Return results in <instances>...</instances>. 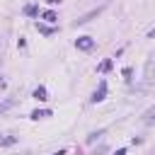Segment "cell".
<instances>
[{
	"label": "cell",
	"instance_id": "obj_1",
	"mask_svg": "<svg viewBox=\"0 0 155 155\" xmlns=\"http://www.w3.org/2000/svg\"><path fill=\"white\" fill-rule=\"evenodd\" d=\"M145 80L148 82H155V51L148 56V61H145Z\"/></svg>",
	"mask_w": 155,
	"mask_h": 155
},
{
	"label": "cell",
	"instance_id": "obj_2",
	"mask_svg": "<svg viewBox=\"0 0 155 155\" xmlns=\"http://www.w3.org/2000/svg\"><path fill=\"white\" fill-rule=\"evenodd\" d=\"M102 10H104V7H94V10H90L87 15H82V17H80V19L75 22V27H80V24H87V22H90V19H94V17H97V15L102 12Z\"/></svg>",
	"mask_w": 155,
	"mask_h": 155
},
{
	"label": "cell",
	"instance_id": "obj_3",
	"mask_svg": "<svg viewBox=\"0 0 155 155\" xmlns=\"http://www.w3.org/2000/svg\"><path fill=\"white\" fill-rule=\"evenodd\" d=\"M75 46H78V48H82V51H90V48L94 46V41H92L90 36H80V39L75 41Z\"/></svg>",
	"mask_w": 155,
	"mask_h": 155
},
{
	"label": "cell",
	"instance_id": "obj_4",
	"mask_svg": "<svg viewBox=\"0 0 155 155\" xmlns=\"http://www.w3.org/2000/svg\"><path fill=\"white\" fill-rule=\"evenodd\" d=\"M104 94H107V82L102 80V82H99V90H94V94H92V102H102Z\"/></svg>",
	"mask_w": 155,
	"mask_h": 155
},
{
	"label": "cell",
	"instance_id": "obj_5",
	"mask_svg": "<svg viewBox=\"0 0 155 155\" xmlns=\"http://www.w3.org/2000/svg\"><path fill=\"white\" fill-rule=\"evenodd\" d=\"M34 99H39V102H46V99H48V92H46V87H36V90H34Z\"/></svg>",
	"mask_w": 155,
	"mask_h": 155
},
{
	"label": "cell",
	"instance_id": "obj_6",
	"mask_svg": "<svg viewBox=\"0 0 155 155\" xmlns=\"http://www.w3.org/2000/svg\"><path fill=\"white\" fill-rule=\"evenodd\" d=\"M143 124H148V126H150V124H155V107H150V109L143 114Z\"/></svg>",
	"mask_w": 155,
	"mask_h": 155
},
{
	"label": "cell",
	"instance_id": "obj_7",
	"mask_svg": "<svg viewBox=\"0 0 155 155\" xmlns=\"http://www.w3.org/2000/svg\"><path fill=\"white\" fill-rule=\"evenodd\" d=\"M44 116H51V111H48V109H36V111H31V119H44Z\"/></svg>",
	"mask_w": 155,
	"mask_h": 155
},
{
	"label": "cell",
	"instance_id": "obj_8",
	"mask_svg": "<svg viewBox=\"0 0 155 155\" xmlns=\"http://www.w3.org/2000/svg\"><path fill=\"white\" fill-rule=\"evenodd\" d=\"M24 12H27V15H31V17H34V15H36V5H27V7H24Z\"/></svg>",
	"mask_w": 155,
	"mask_h": 155
},
{
	"label": "cell",
	"instance_id": "obj_9",
	"mask_svg": "<svg viewBox=\"0 0 155 155\" xmlns=\"http://www.w3.org/2000/svg\"><path fill=\"white\" fill-rule=\"evenodd\" d=\"M44 19L46 22H56V12H44Z\"/></svg>",
	"mask_w": 155,
	"mask_h": 155
},
{
	"label": "cell",
	"instance_id": "obj_10",
	"mask_svg": "<svg viewBox=\"0 0 155 155\" xmlns=\"http://www.w3.org/2000/svg\"><path fill=\"white\" fill-rule=\"evenodd\" d=\"M109 68H111V61H104V63L99 65V70H109Z\"/></svg>",
	"mask_w": 155,
	"mask_h": 155
},
{
	"label": "cell",
	"instance_id": "obj_11",
	"mask_svg": "<svg viewBox=\"0 0 155 155\" xmlns=\"http://www.w3.org/2000/svg\"><path fill=\"white\" fill-rule=\"evenodd\" d=\"M124 75H126V80H131V75H133V70H131V68H124Z\"/></svg>",
	"mask_w": 155,
	"mask_h": 155
},
{
	"label": "cell",
	"instance_id": "obj_12",
	"mask_svg": "<svg viewBox=\"0 0 155 155\" xmlns=\"http://www.w3.org/2000/svg\"><path fill=\"white\" fill-rule=\"evenodd\" d=\"M114 155H126V148H119V150H116Z\"/></svg>",
	"mask_w": 155,
	"mask_h": 155
},
{
	"label": "cell",
	"instance_id": "obj_13",
	"mask_svg": "<svg viewBox=\"0 0 155 155\" xmlns=\"http://www.w3.org/2000/svg\"><path fill=\"white\" fill-rule=\"evenodd\" d=\"M46 2H48V5H58L61 0H46Z\"/></svg>",
	"mask_w": 155,
	"mask_h": 155
},
{
	"label": "cell",
	"instance_id": "obj_14",
	"mask_svg": "<svg viewBox=\"0 0 155 155\" xmlns=\"http://www.w3.org/2000/svg\"><path fill=\"white\" fill-rule=\"evenodd\" d=\"M148 36H150V39H155V29H150V34H148Z\"/></svg>",
	"mask_w": 155,
	"mask_h": 155
},
{
	"label": "cell",
	"instance_id": "obj_15",
	"mask_svg": "<svg viewBox=\"0 0 155 155\" xmlns=\"http://www.w3.org/2000/svg\"><path fill=\"white\" fill-rule=\"evenodd\" d=\"M53 155H65V150H58V153H53Z\"/></svg>",
	"mask_w": 155,
	"mask_h": 155
}]
</instances>
